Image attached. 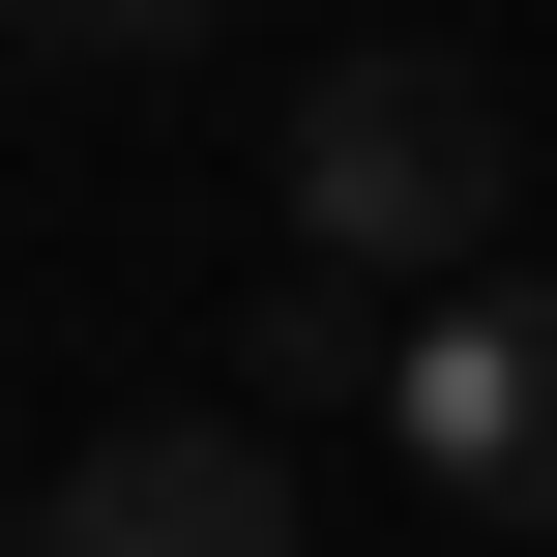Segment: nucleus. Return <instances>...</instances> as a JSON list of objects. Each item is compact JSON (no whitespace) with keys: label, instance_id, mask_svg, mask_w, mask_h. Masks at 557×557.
Returning <instances> with one entry per match:
<instances>
[{"label":"nucleus","instance_id":"nucleus-2","mask_svg":"<svg viewBox=\"0 0 557 557\" xmlns=\"http://www.w3.org/2000/svg\"><path fill=\"white\" fill-rule=\"evenodd\" d=\"M382 441H411V499H470V529H557V264H470V294H411V382H382Z\"/></svg>","mask_w":557,"mask_h":557},{"label":"nucleus","instance_id":"nucleus-5","mask_svg":"<svg viewBox=\"0 0 557 557\" xmlns=\"http://www.w3.org/2000/svg\"><path fill=\"white\" fill-rule=\"evenodd\" d=\"M206 29H235V0H29V59H59V88H176Z\"/></svg>","mask_w":557,"mask_h":557},{"label":"nucleus","instance_id":"nucleus-3","mask_svg":"<svg viewBox=\"0 0 557 557\" xmlns=\"http://www.w3.org/2000/svg\"><path fill=\"white\" fill-rule=\"evenodd\" d=\"M29 557H294V411H117V441H59L29 470Z\"/></svg>","mask_w":557,"mask_h":557},{"label":"nucleus","instance_id":"nucleus-1","mask_svg":"<svg viewBox=\"0 0 557 557\" xmlns=\"http://www.w3.org/2000/svg\"><path fill=\"white\" fill-rule=\"evenodd\" d=\"M264 206H294V264H382V294H470V264L529 235V117H499V59L382 29V59H323V88L264 117Z\"/></svg>","mask_w":557,"mask_h":557},{"label":"nucleus","instance_id":"nucleus-4","mask_svg":"<svg viewBox=\"0 0 557 557\" xmlns=\"http://www.w3.org/2000/svg\"><path fill=\"white\" fill-rule=\"evenodd\" d=\"M352 382H411V294L382 264H264L235 294V411H352Z\"/></svg>","mask_w":557,"mask_h":557}]
</instances>
